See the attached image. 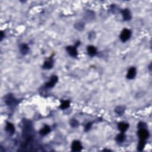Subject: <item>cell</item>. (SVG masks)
Wrapping results in <instances>:
<instances>
[{
    "instance_id": "12",
    "label": "cell",
    "mask_w": 152,
    "mask_h": 152,
    "mask_svg": "<svg viewBox=\"0 0 152 152\" xmlns=\"http://www.w3.org/2000/svg\"><path fill=\"white\" fill-rule=\"evenodd\" d=\"M50 131V128L49 126L45 125L43 128L40 130V134H41L42 136H46V134H48L49 133Z\"/></svg>"
},
{
    "instance_id": "22",
    "label": "cell",
    "mask_w": 152,
    "mask_h": 152,
    "mask_svg": "<svg viewBox=\"0 0 152 152\" xmlns=\"http://www.w3.org/2000/svg\"><path fill=\"white\" fill-rule=\"evenodd\" d=\"M92 122H89L87 123V124L86 125L85 127H84V130H85V131H88L90 129L91 127H92Z\"/></svg>"
},
{
    "instance_id": "7",
    "label": "cell",
    "mask_w": 152,
    "mask_h": 152,
    "mask_svg": "<svg viewBox=\"0 0 152 152\" xmlns=\"http://www.w3.org/2000/svg\"><path fill=\"white\" fill-rule=\"evenodd\" d=\"M66 49L67 51L68 52V53L70 54V55H71V57H76L77 56V50L75 46H68L67 47Z\"/></svg>"
},
{
    "instance_id": "19",
    "label": "cell",
    "mask_w": 152,
    "mask_h": 152,
    "mask_svg": "<svg viewBox=\"0 0 152 152\" xmlns=\"http://www.w3.org/2000/svg\"><path fill=\"white\" fill-rule=\"evenodd\" d=\"M84 24L83 23H77L75 24V28L79 30H83L84 29Z\"/></svg>"
},
{
    "instance_id": "6",
    "label": "cell",
    "mask_w": 152,
    "mask_h": 152,
    "mask_svg": "<svg viewBox=\"0 0 152 152\" xmlns=\"http://www.w3.org/2000/svg\"><path fill=\"white\" fill-rule=\"evenodd\" d=\"M121 13H122L123 18H124L125 21H128V20H131V18H132L131 13L128 9L123 10L122 11H121Z\"/></svg>"
},
{
    "instance_id": "10",
    "label": "cell",
    "mask_w": 152,
    "mask_h": 152,
    "mask_svg": "<svg viewBox=\"0 0 152 152\" xmlns=\"http://www.w3.org/2000/svg\"><path fill=\"white\" fill-rule=\"evenodd\" d=\"M15 99L13 97L12 94H8L7 96L6 97V99H5V102L7 105H12L15 102Z\"/></svg>"
},
{
    "instance_id": "16",
    "label": "cell",
    "mask_w": 152,
    "mask_h": 152,
    "mask_svg": "<svg viewBox=\"0 0 152 152\" xmlns=\"http://www.w3.org/2000/svg\"><path fill=\"white\" fill-rule=\"evenodd\" d=\"M125 140V136L123 133H121V134H118L116 137V141L118 143H122L124 142Z\"/></svg>"
},
{
    "instance_id": "20",
    "label": "cell",
    "mask_w": 152,
    "mask_h": 152,
    "mask_svg": "<svg viewBox=\"0 0 152 152\" xmlns=\"http://www.w3.org/2000/svg\"><path fill=\"white\" fill-rule=\"evenodd\" d=\"M70 125H71V126H72V127L76 128V127H77V126H79V123L77 120H75V119H71V120L70 121Z\"/></svg>"
},
{
    "instance_id": "23",
    "label": "cell",
    "mask_w": 152,
    "mask_h": 152,
    "mask_svg": "<svg viewBox=\"0 0 152 152\" xmlns=\"http://www.w3.org/2000/svg\"><path fill=\"white\" fill-rule=\"evenodd\" d=\"M4 33H3V32H1V41L3 39V38H4Z\"/></svg>"
},
{
    "instance_id": "1",
    "label": "cell",
    "mask_w": 152,
    "mask_h": 152,
    "mask_svg": "<svg viewBox=\"0 0 152 152\" xmlns=\"http://www.w3.org/2000/svg\"><path fill=\"white\" fill-rule=\"evenodd\" d=\"M131 36V32L130 30L125 29L121 32L120 35V39L123 42H125L130 38Z\"/></svg>"
},
{
    "instance_id": "11",
    "label": "cell",
    "mask_w": 152,
    "mask_h": 152,
    "mask_svg": "<svg viewBox=\"0 0 152 152\" xmlns=\"http://www.w3.org/2000/svg\"><path fill=\"white\" fill-rule=\"evenodd\" d=\"M53 60L52 59H49V60H46V61H45L42 67H43V68L46 69V70H49V69L52 68L53 67Z\"/></svg>"
},
{
    "instance_id": "18",
    "label": "cell",
    "mask_w": 152,
    "mask_h": 152,
    "mask_svg": "<svg viewBox=\"0 0 152 152\" xmlns=\"http://www.w3.org/2000/svg\"><path fill=\"white\" fill-rule=\"evenodd\" d=\"M146 141H145V140H140L139 144H138L137 147V149L138 151H143V150L144 149L145 146H146Z\"/></svg>"
},
{
    "instance_id": "14",
    "label": "cell",
    "mask_w": 152,
    "mask_h": 152,
    "mask_svg": "<svg viewBox=\"0 0 152 152\" xmlns=\"http://www.w3.org/2000/svg\"><path fill=\"white\" fill-rule=\"evenodd\" d=\"M20 50L21 54L26 55V54L28 53L29 48L28 46L26 44H22L20 47Z\"/></svg>"
},
{
    "instance_id": "21",
    "label": "cell",
    "mask_w": 152,
    "mask_h": 152,
    "mask_svg": "<svg viewBox=\"0 0 152 152\" xmlns=\"http://www.w3.org/2000/svg\"><path fill=\"white\" fill-rule=\"evenodd\" d=\"M138 128L139 129H146L147 128V125L145 122H140L138 125Z\"/></svg>"
},
{
    "instance_id": "5",
    "label": "cell",
    "mask_w": 152,
    "mask_h": 152,
    "mask_svg": "<svg viewBox=\"0 0 152 152\" xmlns=\"http://www.w3.org/2000/svg\"><path fill=\"white\" fill-rule=\"evenodd\" d=\"M136 69L134 67H131L128 71L127 74H126V78L129 80H131L135 78L136 75Z\"/></svg>"
},
{
    "instance_id": "17",
    "label": "cell",
    "mask_w": 152,
    "mask_h": 152,
    "mask_svg": "<svg viewBox=\"0 0 152 152\" xmlns=\"http://www.w3.org/2000/svg\"><path fill=\"white\" fill-rule=\"evenodd\" d=\"M70 101L64 100L62 102L61 104V105L60 106V108H61V109H67V108L70 107Z\"/></svg>"
},
{
    "instance_id": "3",
    "label": "cell",
    "mask_w": 152,
    "mask_h": 152,
    "mask_svg": "<svg viewBox=\"0 0 152 152\" xmlns=\"http://www.w3.org/2000/svg\"><path fill=\"white\" fill-rule=\"evenodd\" d=\"M72 150L73 151H80L82 150V145L79 141H74L71 146Z\"/></svg>"
},
{
    "instance_id": "8",
    "label": "cell",
    "mask_w": 152,
    "mask_h": 152,
    "mask_svg": "<svg viewBox=\"0 0 152 152\" xmlns=\"http://www.w3.org/2000/svg\"><path fill=\"white\" fill-rule=\"evenodd\" d=\"M128 127H129V124L128 123L124 122H121L118 123V128L121 133H124L125 132L126 130H128Z\"/></svg>"
},
{
    "instance_id": "9",
    "label": "cell",
    "mask_w": 152,
    "mask_h": 152,
    "mask_svg": "<svg viewBox=\"0 0 152 152\" xmlns=\"http://www.w3.org/2000/svg\"><path fill=\"white\" fill-rule=\"evenodd\" d=\"M6 130L8 134L10 135H13L15 132V128L11 123L7 122L6 126Z\"/></svg>"
},
{
    "instance_id": "15",
    "label": "cell",
    "mask_w": 152,
    "mask_h": 152,
    "mask_svg": "<svg viewBox=\"0 0 152 152\" xmlns=\"http://www.w3.org/2000/svg\"><path fill=\"white\" fill-rule=\"evenodd\" d=\"M125 109V108L124 106H118L115 108V112L118 115H122L124 113Z\"/></svg>"
},
{
    "instance_id": "4",
    "label": "cell",
    "mask_w": 152,
    "mask_h": 152,
    "mask_svg": "<svg viewBox=\"0 0 152 152\" xmlns=\"http://www.w3.org/2000/svg\"><path fill=\"white\" fill-rule=\"evenodd\" d=\"M57 82H58V77L57 75H53L50 78L49 82L45 84V86L48 88H51V87H53L55 85V84L57 83Z\"/></svg>"
},
{
    "instance_id": "2",
    "label": "cell",
    "mask_w": 152,
    "mask_h": 152,
    "mask_svg": "<svg viewBox=\"0 0 152 152\" xmlns=\"http://www.w3.org/2000/svg\"><path fill=\"white\" fill-rule=\"evenodd\" d=\"M138 135L140 138V140H146L149 137L148 131L146 129H139L138 131Z\"/></svg>"
},
{
    "instance_id": "13",
    "label": "cell",
    "mask_w": 152,
    "mask_h": 152,
    "mask_svg": "<svg viewBox=\"0 0 152 152\" xmlns=\"http://www.w3.org/2000/svg\"><path fill=\"white\" fill-rule=\"evenodd\" d=\"M87 52L89 55L90 56H94L97 54V49L93 46H89L87 47Z\"/></svg>"
}]
</instances>
